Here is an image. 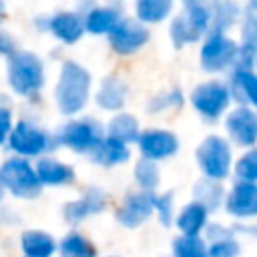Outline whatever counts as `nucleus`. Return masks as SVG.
I'll return each mask as SVG.
<instances>
[{
    "mask_svg": "<svg viewBox=\"0 0 257 257\" xmlns=\"http://www.w3.org/2000/svg\"><path fill=\"white\" fill-rule=\"evenodd\" d=\"M137 147L143 155V159L149 161H163L173 157L179 151V139L173 131H165V128H145L141 131L139 139H137Z\"/></svg>",
    "mask_w": 257,
    "mask_h": 257,
    "instance_id": "f8f14e48",
    "label": "nucleus"
},
{
    "mask_svg": "<svg viewBox=\"0 0 257 257\" xmlns=\"http://www.w3.org/2000/svg\"><path fill=\"white\" fill-rule=\"evenodd\" d=\"M239 42L223 32H209L199 50V64L205 72H223L235 66Z\"/></svg>",
    "mask_w": 257,
    "mask_h": 257,
    "instance_id": "1a4fd4ad",
    "label": "nucleus"
},
{
    "mask_svg": "<svg viewBox=\"0 0 257 257\" xmlns=\"http://www.w3.org/2000/svg\"><path fill=\"white\" fill-rule=\"evenodd\" d=\"M2 16H4V0H0V20H2Z\"/></svg>",
    "mask_w": 257,
    "mask_h": 257,
    "instance_id": "58836bf2",
    "label": "nucleus"
},
{
    "mask_svg": "<svg viewBox=\"0 0 257 257\" xmlns=\"http://www.w3.org/2000/svg\"><path fill=\"white\" fill-rule=\"evenodd\" d=\"M104 135L110 137V139H116L124 145H131V143H137L139 135H141V124H139V118L131 112H114L110 116V120L106 122L104 126Z\"/></svg>",
    "mask_w": 257,
    "mask_h": 257,
    "instance_id": "aec40b11",
    "label": "nucleus"
},
{
    "mask_svg": "<svg viewBox=\"0 0 257 257\" xmlns=\"http://www.w3.org/2000/svg\"><path fill=\"white\" fill-rule=\"evenodd\" d=\"M2 199H4V185L0 183V201H2Z\"/></svg>",
    "mask_w": 257,
    "mask_h": 257,
    "instance_id": "ea45409f",
    "label": "nucleus"
},
{
    "mask_svg": "<svg viewBox=\"0 0 257 257\" xmlns=\"http://www.w3.org/2000/svg\"><path fill=\"white\" fill-rule=\"evenodd\" d=\"M227 141L235 147L251 149L257 145V112L249 106L237 104L225 114Z\"/></svg>",
    "mask_w": 257,
    "mask_h": 257,
    "instance_id": "9b49d317",
    "label": "nucleus"
},
{
    "mask_svg": "<svg viewBox=\"0 0 257 257\" xmlns=\"http://www.w3.org/2000/svg\"><path fill=\"white\" fill-rule=\"evenodd\" d=\"M183 4H191V2H199V0H181Z\"/></svg>",
    "mask_w": 257,
    "mask_h": 257,
    "instance_id": "a19ab883",
    "label": "nucleus"
},
{
    "mask_svg": "<svg viewBox=\"0 0 257 257\" xmlns=\"http://www.w3.org/2000/svg\"><path fill=\"white\" fill-rule=\"evenodd\" d=\"M60 257H96V249L86 237L70 233L60 243Z\"/></svg>",
    "mask_w": 257,
    "mask_h": 257,
    "instance_id": "c756f323",
    "label": "nucleus"
},
{
    "mask_svg": "<svg viewBox=\"0 0 257 257\" xmlns=\"http://www.w3.org/2000/svg\"><path fill=\"white\" fill-rule=\"evenodd\" d=\"M90 159L100 167H116L131 159V149H128V145L104 135V139L90 153Z\"/></svg>",
    "mask_w": 257,
    "mask_h": 257,
    "instance_id": "412c9836",
    "label": "nucleus"
},
{
    "mask_svg": "<svg viewBox=\"0 0 257 257\" xmlns=\"http://www.w3.org/2000/svg\"><path fill=\"white\" fill-rule=\"evenodd\" d=\"M209 8H211V30L209 32L227 34V30L241 16V6L237 4V0H211Z\"/></svg>",
    "mask_w": 257,
    "mask_h": 257,
    "instance_id": "b1692460",
    "label": "nucleus"
},
{
    "mask_svg": "<svg viewBox=\"0 0 257 257\" xmlns=\"http://www.w3.org/2000/svg\"><path fill=\"white\" fill-rule=\"evenodd\" d=\"M175 10V0H135V18L145 24H161Z\"/></svg>",
    "mask_w": 257,
    "mask_h": 257,
    "instance_id": "5701e85b",
    "label": "nucleus"
},
{
    "mask_svg": "<svg viewBox=\"0 0 257 257\" xmlns=\"http://www.w3.org/2000/svg\"><path fill=\"white\" fill-rule=\"evenodd\" d=\"M155 213L159 215L161 223L163 225H169L171 223V217H173V195L167 193V195H155Z\"/></svg>",
    "mask_w": 257,
    "mask_h": 257,
    "instance_id": "f704fd0d",
    "label": "nucleus"
},
{
    "mask_svg": "<svg viewBox=\"0 0 257 257\" xmlns=\"http://www.w3.org/2000/svg\"><path fill=\"white\" fill-rule=\"evenodd\" d=\"M14 126V116L8 104L0 102V145H4L8 141V135Z\"/></svg>",
    "mask_w": 257,
    "mask_h": 257,
    "instance_id": "c9c22d12",
    "label": "nucleus"
},
{
    "mask_svg": "<svg viewBox=\"0 0 257 257\" xmlns=\"http://www.w3.org/2000/svg\"><path fill=\"white\" fill-rule=\"evenodd\" d=\"M56 145V139L42 128L40 124L32 122V120H18L14 122L6 147L22 159H30V157H44L48 151H52V147Z\"/></svg>",
    "mask_w": 257,
    "mask_h": 257,
    "instance_id": "423d86ee",
    "label": "nucleus"
},
{
    "mask_svg": "<svg viewBox=\"0 0 257 257\" xmlns=\"http://www.w3.org/2000/svg\"><path fill=\"white\" fill-rule=\"evenodd\" d=\"M135 181L139 183L141 191H155L161 183V171H159V165L155 161H149V159H141L137 165H135Z\"/></svg>",
    "mask_w": 257,
    "mask_h": 257,
    "instance_id": "7c9ffc66",
    "label": "nucleus"
},
{
    "mask_svg": "<svg viewBox=\"0 0 257 257\" xmlns=\"http://www.w3.org/2000/svg\"><path fill=\"white\" fill-rule=\"evenodd\" d=\"M106 38H108V46L114 54L131 56L147 46L151 32H149V26L141 24L135 16H122Z\"/></svg>",
    "mask_w": 257,
    "mask_h": 257,
    "instance_id": "9d476101",
    "label": "nucleus"
},
{
    "mask_svg": "<svg viewBox=\"0 0 257 257\" xmlns=\"http://www.w3.org/2000/svg\"><path fill=\"white\" fill-rule=\"evenodd\" d=\"M173 253L175 257H209L205 241L201 237H187V235L175 239Z\"/></svg>",
    "mask_w": 257,
    "mask_h": 257,
    "instance_id": "473e14b6",
    "label": "nucleus"
},
{
    "mask_svg": "<svg viewBox=\"0 0 257 257\" xmlns=\"http://www.w3.org/2000/svg\"><path fill=\"white\" fill-rule=\"evenodd\" d=\"M58 145L74 151V153H92L96 145L104 139V126L92 116H78L60 126L54 137Z\"/></svg>",
    "mask_w": 257,
    "mask_h": 257,
    "instance_id": "6e6552de",
    "label": "nucleus"
},
{
    "mask_svg": "<svg viewBox=\"0 0 257 257\" xmlns=\"http://www.w3.org/2000/svg\"><path fill=\"white\" fill-rule=\"evenodd\" d=\"M207 215H209V211L203 205L193 201V203L185 205L181 209V213L177 215V227L181 229L183 235L197 237L205 229V225H207Z\"/></svg>",
    "mask_w": 257,
    "mask_h": 257,
    "instance_id": "393cba45",
    "label": "nucleus"
},
{
    "mask_svg": "<svg viewBox=\"0 0 257 257\" xmlns=\"http://www.w3.org/2000/svg\"><path fill=\"white\" fill-rule=\"evenodd\" d=\"M92 76L76 60H64L58 70V78L52 90L54 106L64 116H76L90 100Z\"/></svg>",
    "mask_w": 257,
    "mask_h": 257,
    "instance_id": "f257e3e1",
    "label": "nucleus"
},
{
    "mask_svg": "<svg viewBox=\"0 0 257 257\" xmlns=\"http://www.w3.org/2000/svg\"><path fill=\"white\" fill-rule=\"evenodd\" d=\"M185 102V94L179 86H171L159 94H155L151 100H149V110L153 114H161V112H167V110H179Z\"/></svg>",
    "mask_w": 257,
    "mask_h": 257,
    "instance_id": "c85d7f7f",
    "label": "nucleus"
},
{
    "mask_svg": "<svg viewBox=\"0 0 257 257\" xmlns=\"http://www.w3.org/2000/svg\"><path fill=\"white\" fill-rule=\"evenodd\" d=\"M225 209L229 215L239 219L257 217V183L237 181L225 197Z\"/></svg>",
    "mask_w": 257,
    "mask_h": 257,
    "instance_id": "2eb2a0df",
    "label": "nucleus"
},
{
    "mask_svg": "<svg viewBox=\"0 0 257 257\" xmlns=\"http://www.w3.org/2000/svg\"><path fill=\"white\" fill-rule=\"evenodd\" d=\"M237 181L245 183H257V147L247 149L233 167Z\"/></svg>",
    "mask_w": 257,
    "mask_h": 257,
    "instance_id": "2f4dec72",
    "label": "nucleus"
},
{
    "mask_svg": "<svg viewBox=\"0 0 257 257\" xmlns=\"http://www.w3.org/2000/svg\"><path fill=\"white\" fill-rule=\"evenodd\" d=\"M122 18L120 10L114 6H90L88 10L82 12V24H84V32L92 34V36H108L112 32V28L118 24V20Z\"/></svg>",
    "mask_w": 257,
    "mask_h": 257,
    "instance_id": "f3484780",
    "label": "nucleus"
},
{
    "mask_svg": "<svg viewBox=\"0 0 257 257\" xmlns=\"http://www.w3.org/2000/svg\"><path fill=\"white\" fill-rule=\"evenodd\" d=\"M189 102L195 108V112L209 122H215L219 118H223L233 102L231 98V90L229 84L225 80L219 78H209L199 82L191 94H189Z\"/></svg>",
    "mask_w": 257,
    "mask_h": 257,
    "instance_id": "20e7f679",
    "label": "nucleus"
},
{
    "mask_svg": "<svg viewBox=\"0 0 257 257\" xmlns=\"http://www.w3.org/2000/svg\"><path fill=\"white\" fill-rule=\"evenodd\" d=\"M211 30V8L209 2L199 0L185 4L181 12L171 18L169 38L175 48H183L195 42H201Z\"/></svg>",
    "mask_w": 257,
    "mask_h": 257,
    "instance_id": "7ed1b4c3",
    "label": "nucleus"
},
{
    "mask_svg": "<svg viewBox=\"0 0 257 257\" xmlns=\"http://www.w3.org/2000/svg\"><path fill=\"white\" fill-rule=\"evenodd\" d=\"M209 237H211V247L207 249L209 257H233L239 249H237V243L233 241V235L231 231H227L225 227L221 225H213L209 227Z\"/></svg>",
    "mask_w": 257,
    "mask_h": 257,
    "instance_id": "cd10ccee",
    "label": "nucleus"
},
{
    "mask_svg": "<svg viewBox=\"0 0 257 257\" xmlns=\"http://www.w3.org/2000/svg\"><path fill=\"white\" fill-rule=\"evenodd\" d=\"M239 44L257 52V12H253V10H247L243 14V20H241V40H239Z\"/></svg>",
    "mask_w": 257,
    "mask_h": 257,
    "instance_id": "72a5a7b5",
    "label": "nucleus"
},
{
    "mask_svg": "<svg viewBox=\"0 0 257 257\" xmlns=\"http://www.w3.org/2000/svg\"><path fill=\"white\" fill-rule=\"evenodd\" d=\"M247 10L257 12V0H247Z\"/></svg>",
    "mask_w": 257,
    "mask_h": 257,
    "instance_id": "4c0bfd02",
    "label": "nucleus"
},
{
    "mask_svg": "<svg viewBox=\"0 0 257 257\" xmlns=\"http://www.w3.org/2000/svg\"><path fill=\"white\" fill-rule=\"evenodd\" d=\"M6 82L14 94L22 98H36L46 84L44 60L32 50H14L6 56Z\"/></svg>",
    "mask_w": 257,
    "mask_h": 257,
    "instance_id": "f03ea898",
    "label": "nucleus"
},
{
    "mask_svg": "<svg viewBox=\"0 0 257 257\" xmlns=\"http://www.w3.org/2000/svg\"><path fill=\"white\" fill-rule=\"evenodd\" d=\"M0 183L20 199H36L42 191L32 163L22 157H10L0 165Z\"/></svg>",
    "mask_w": 257,
    "mask_h": 257,
    "instance_id": "0eeeda50",
    "label": "nucleus"
},
{
    "mask_svg": "<svg viewBox=\"0 0 257 257\" xmlns=\"http://www.w3.org/2000/svg\"><path fill=\"white\" fill-rule=\"evenodd\" d=\"M255 231H257V227H255Z\"/></svg>",
    "mask_w": 257,
    "mask_h": 257,
    "instance_id": "37998d69",
    "label": "nucleus"
},
{
    "mask_svg": "<svg viewBox=\"0 0 257 257\" xmlns=\"http://www.w3.org/2000/svg\"><path fill=\"white\" fill-rule=\"evenodd\" d=\"M255 70H257V58H255Z\"/></svg>",
    "mask_w": 257,
    "mask_h": 257,
    "instance_id": "79ce46f5",
    "label": "nucleus"
},
{
    "mask_svg": "<svg viewBox=\"0 0 257 257\" xmlns=\"http://www.w3.org/2000/svg\"><path fill=\"white\" fill-rule=\"evenodd\" d=\"M14 50H18V44H16V38L6 32V30H0V54L4 56H10Z\"/></svg>",
    "mask_w": 257,
    "mask_h": 257,
    "instance_id": "e433bc0d",
    "label": "nucleus"
},
{
    "mask_svg": "<svg viewBox=\"0 0 257 257\" xmlns=\"http://www.w3.org/2000/svg\"><path fill=\"white\" fill-rule=\"evenodd\" d=\"M128 96V84L120 76H106L100 80L96 92H94V102L98 108L106 112H120L122 106L126 104Z\"/></svg>",
    "mask_w": 257,
    "mask_h": 257,
    "instance_id": "dca6fc26",
    "label": "nucleus"
},
{
    "mask_svg": "<svg viewBox=\"0 0 257 257\" xmlns=\"http://www.w3.org/2000/svg\"><path fill=\"white\" fill-rule=\"evenodd\" d=\"M227 84L231 90V98L237 100V104L249 106L257 112V70L255 68L233 70Z\"/></svg>",
    "mask_w": 257,
    "mask_h": 257,
    "instance_id": "a211bd4d",
    "label": "nucleus"
},
{
    "mask_svg": "<svg viewBox=\"0 0 257 257\" xmlns=\"http://www.w3.org/2000/svg\"><path fill=\"white\" fill-rule=\"evenodd\" d=\"M102 209H104V195H102V191L88 189V191H84V195L80 199L70 201V203L64 205V217H66V221L76 223V221H82L84 217L94 215V213H98Z\"/></svg>",
    "mask_w": 257,
    "mask_h": 257,
    "instance_id": "4be33fe9",
    "label": "nucleus"
},
{
    "mask_svg": "<svg viewBox=\"0 0 257 257\" xmlns=\"http://www.w3.org/2000/svg\"><path fill=\"white\" fill-rule=\"evenodd\" d=\"M193 193H195V203L203 205L207 211L217 209V207L225 201V191H223L221 183L211 181V179H201V181L195 185Z\"/></svg>",
    "mask_w": 257,
    "mask_h": 257,
    "instance_id": "bb28decb",
    "label": "nucleus"
},
{
    "mask_svg": "<svg viewBox=\"0 0 257 257\" xmlns=\"http://www.w3.org/2000/svg\"><path fill=\"white\" fill-rule=\"evenodd\" d=\"M195 159L205 179L221 183L223 179L229 177L231 167H233L231 143L221 135H207L199 143L195 151Z\"/></svg>",
    "mask_w": 257,
    "mask_h": 257,
    "instance_id": "39448f33",
    "label": "nucleus"
},
{
    "mask_svg": "<svg viewBox=\"0 0 257 257\" xmlns=\"http://www.w3.org/2000/svg\"><path fill=\"white\" fill-rule=\"evenodd\" d=\"M46 30L62 44H76L84 34L82 14L74 10H60L46 18Z\"/></svg>",
    "mask_w": 257,
    "mask_h": 257,
    "instance_id": "ddd939ff",
    "label": "nucleus"
},
{
    "mask_svg": "<svg viewBox=\"0 0 257 257\" xmlns=\"http://www.w3.org/2000/svg\"><path fill=\"white\" fill-rule=\"evenodd\" d=\"M26 257H50L56 251L54 239L44 231H26L20 239Z\"/></svg>",
    "mask_w": 257,
    "mask_h": 257,
    "instance_id": "a878e982",
    "label": "nucleus"
},
{
    "mask_svg": "<svg viewBox=\"0 0 257 257\" xmlns=\"http://www.w3.org/2000/svg\"><path fill=\"white\" fill-rule=\"evenodd\" d=\"M36 177L40 185H50V187H62L74 181V169L54 157H40L34 165Z\"/></svg>",
    "mask_w": 257,
    "mask_h": 257,
    "instance_id": "6ab92c4d",
    "label": "nucleus"
},
{
    "mask_svg": "<svg viewBox=\"0 0 257 257\" xmlns=\"http://www.w3.org/2000/svg\"><path fill=\"white\" fill-rule=\"evenodd\" d=\"M153 203H155V193H151V191L131 193V195H126L120 209L116 211V219L124 227H139L153 215V211H155Z\"/></svg>",
    "mask_w": 257,
    "mask_h": 257,
    "instance_id": "4468645a",
    "label": "nucleus"
}]
</instances>
